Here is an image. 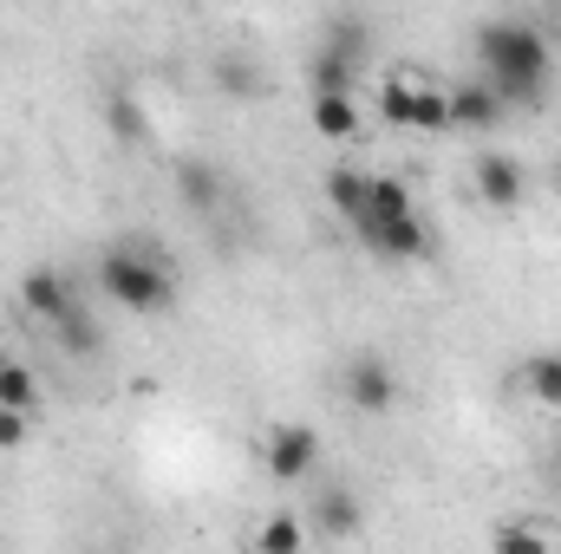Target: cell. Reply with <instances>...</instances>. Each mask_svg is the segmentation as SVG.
Wrapping results in <instances>:
<instances>
[{
  "label": "cell",
  "mask_w": 561,
  "mask_h": 554,
  "mask_svg": "<svg viewBox=\"0 0 561 554\" xmlns=\"http://www.w3.org/2000/svg\"><path fill=\"white\" fill-rule=\"evenodd\" d=\"M477 53H483V79L503 105H542L549 85H556V46L542 33V20H490L477 33Z\"/></svg>",
  "instance_id": "obj_1"
},
{
  "label": "cell",
  "mask_w": 561,
  "mask_h": 554,
  "mask_svg": "<svg viewBox=\"0 0 561 554\" xmlns=\"http://www.w3.org/2000/svg\"><path fill=\"white\" fill-rule=\"evenodd\" d=\"M99 287H105V300L125 307V313H163V307L176 300V275L163 268V255H157L150 242H112V249L99 255Z\"/></svg>",
  "instance_id": "obj_2"
},
{
  "label": "cell",
  "mask_w": 561,
  "mask_h": 554,
  "mask_svg": "<svg viewBox=\"0 0 561 554\" xmlns=\"http://www.w3.org/2000/svg\"><path fill=\"white\" fill-rule=\"evenodd\" d=\"M379 112L399 131H450V92H437L419 72H392L379 92Z\"/></svg>",
  "instance_id": "obj_3"
},
{
  "label": "cell",
  "mask_w": 561,
  "mask_h": 554,
  "mask_svg": "<svg viewBox=\"0 0 561 554\" xmlns=\"http://www.w3.org/2000/svg\"><path fill=\"white\" fill-rule=\"evenodd\" d=\"M340 392H346L353 412L386 417L399 405V372H392V359H379V353H353L346 372H340Z\"/></svg>",
  "instance_id": "obj_4"
},
{
  "label": "cell",
  "mask_w": 561,
  "mask_h": 554,
  "mask_svg": "<svg viewBox=\"0 0 561 554\" xmlns=\"http://www.w3.org/2000/svg\"><path fill=\"white\" fill-rule=\"evenodd\" d=\"M262 457H268V476H275V483H307V476L320 470L327 443H320V430H313V424H275Z\"/></svg>",
  "instance_id": "obj_5"
},
{
  "label": "cell",
  "mask_w": 561,
  "mask_h": 554,
  "mask_svg": "<svg viewBox=\"0 0 561 554\" xmlns=\"http://www.w3.org/2000/svg\"><path fill=\"white\" fill-rule=\"evenodd\" d=\"M477 196H483L490 209H523V196H529L523 163L503 157V150H483V157H477Z\"/></svg>",
  "instance_id": "obj_6"
},
{
  "label": "cell",
  "mask_w": 561,
  "mask_h": 554,
  "mask_svg": "<svg viewBox=\"0 0 561 554\" xmlns=\"http://www.w3.org/2000/svg\"><path fill=\"white\" fill-rule=\"evenodd\" d=\"M170 183H176V196H183V209H190V216H216V209H222V196H229L222 170H216V163H203V157H176Z\"/></svg>",
  "instance_id": "obj_7"
},
{
  "label": "cell",
  "mask_w": 561,
  "mask_h": 554,
  "mask_svg": "<svg viewBox=\"0 0 561 554\" xmlns=\"http://www.w3.org/2000/svg\"><path fill=\"white\" fill-rule=\"evenodd\" d=\"M313 529L333 535V542H346V535L366 529V503L353 496V483H320V496H313Z\"/></svg>",
  "instance_id": "obj_8"
},
{
  "label": "cell",
  "mask_w": 561,
  "mask_h": 554,
  "mask_svg": "<svg viewBox=\"0 0 561 554\" xmlns=\"http://www.w3.org/2000/svg\"><path fill=\"white\" fill-rule=\"evenodd\" d=\"M20 307H26L33 320L59 326V320L79 307V293H72V280H66V275H53V268H33V275L20 280Z\"/></svg>",
  "instance_id": "obj_9"
},
{
  "label": "cell",
  "mask_w": 561,
  "mask_h": 554,
  "mask_svg": "<svg viewBox=\"0 0 561 554\" xmlns=\"http://www.w3.org/2000/svg\"><path fill=\"white\" fill-rule=\"evenodd\" d=\"M450 125H463V131H496L503 125V99L490 92V79H463L450 92Z\"/></svg>",
  "instance_id": "obj_10"
},
{
  "label": "cell",
  "mask_w": 561,
  "mask_h": 554,
  "mask_svg": "<svg viewBox=\"0 0 561 554\" xmlns=\"http://www.w3.org/2000/svg\"><path fill=\"white\" fill-rule=\"evenodd\" d=\"M327 203H333V216L346 222V229H359L366 222V203H373V170H327Z\"/></svg>",
  "instance_id": "obj_11"
},
{
  "label": "cell",
  "mask_w": 561,
  "mask_h": 554,
  "mask_svg": "<svg viewBox=\"0 0 561 554\" xmlns=\"http://www.w3.org/2000/svg\"><path fill=\"white\" fill-rule=\"evenodd\" d=\"M366 242V255H379V262H419L424 249H431V235H424V222H386V229H366L359 235Z\"/></svg>",
  "instance_id": "obj_12"
},
{
  "label": "cell",
  "mask_w": 561,
  "mask_h": 554,
  "mask_svg": "<svg viewBox=\"0 0 561 554\" xmlns=\"http://www.w3.org/2000/svg\"><path fill=\"white\" fill-rule=\"evenodd\" d=\"M320 53H333V59L359 66V59L373 53V20H366V13H333V20L320 26Z\"/></svg>",
  "instance_id": "obj_13"
},
{
  "label": "cell",
  "mask_w": 561,
  "mask_h": 554,
  "mask_svg": "<svg viewBox=\"0 0 561 554\" xmlns=\"http://www.w3.org/2000/svg\"><path fill=\"white\" fill-rule=\"evenodd\" d=\"M419 209H412V189L399 183V176H386V170H373V203H366V222L353 229V235H366V229H386V222H412Z\"/></svg>",
  "instance_id": "obj_14"
},
{
  "label": "cell",
  "mask_w": 561,
  "mask_h": 554,
  "mask_svg": "<svg viewBox=\"0 0 561 554\" xmlns=\"http://www.w3.org/2000/svg\"><path fill=\"white\" fill-rule=\"evenodd\" d=\"M39 405H46V385H39V372L0 353V412H13V417H33Z\"/></svg>",
  "instance_id": "obj_15"
},
{
  "label": "cell",
  "mask_w": 561,
  "mask_h": 554,
  "mask_svg": "<svg viewBox=\"0 0 561 554\" xmlns=\"http://www.w3.org/2000/svg\"><path fill=\"white\" fill-rule=\"evenodd\" d=\"M523 385H529V399H536V405L561 412V346H549V353H529V359H523Z\"/></svg>",
  "instance_id": "obj_16"
},
{
  "label": "cell",
  "mask_w": 561,
  "mask_h": 554,
  "mask_svg": "<svg viewBox=\"0 0 561 554\" xmlns=\"http://www.w3.org/2000/svg\"><path fill=\"white\" fill-rule=\"evenodd\" d=\"M53 339H59V346H66L72 359H99V353H105V326H99V320H92L85 307H72V313H66V320L53 326Z\"/></svg>",
  "instance_id": "obj_17"
},
{
  "label": "cell",
  "mask_w": 561,
  "mask_h": 554,
  "mask_svg": "<svg viewBox=\"0 0 561 554\" xmlns=\"http://www.w3.org/2000/svg\"><path fill=\"white\" fill-rule=\"evenodd\" d=\"M313 131L327 143H346L359 131V105L353 99H313Z\"/></svg>",
  "instance_id": "obj_18"
},
{
  "label": "cell",
  "mask_w": 561,
  "mask_h": 554,
  "mask_svg": "<svg viewBox=\"0 0 561 554\" xmlns=\"http://www.w3.org/2000/svg\"><path fill=\"white\" fill-rule=\"evenodd\" d=\"M300 549H307V522H300V516H287V509L268 516V522H262V535H255V554H300Z\"/></svg>",
  "instance_id": "obj_19"
},
{
  "label": "cell",
  "mask_w": 561,
  "mask_h": 554,
  "mask_svg": "<svg viewBox=\"0 0 561 554\" xmlns=\"http://www.w3.org/2000/svg\"><path fill=\"white\" fill-rule=\"evenodd\" d=\"M216 85H222L229 99H255V92H262V72H255V59L222 53V59H216Z\"/></svg>",
  "instance_id": "obj_20"
},
{
  "label": "cell",
  "mask_w": 561,
  "mask_h": 554,
  "mask_svg": "<svg viewBox=\"0 0 561 554\" xmlns=\"http://www.w3.org/2000/svg\"><path fill=\"white\" fill-rule=\"evenodd\" d=\"M490 554H556V549H549V535H542V529H529V522H496Z\"/></svg>",
  "instance_id": "obj_21"
},
{
  "label": "cell",
  "mask_w": 561,
  "mask_h": 554,
  "mask_svg": "<svg viewBox=\"0 0 561 554\" xmlns=\"http://www.w3.org/2000/svg\"><path fill=\"white\" fill-rule=\"evenodd\" d=\"M105 118H112V138L144 143V112H138V99H131V92H118V99L105 105Z\"/></svg>",
  "instance_id": "obj_22"
},
{
  "label": "cell",
  "mask_w": 561,
  "mask_h": 554,
  "mask_svg": "<svg viewBox=\"0 0 561 554\" xmlns=\"http://www.w3.org/2000/svg\"><path fill=\"white\" fill-rule=\"evenodd\" d=\"M26 430H33V417L0 412V450H20V443H26Z\"/></svg>",
  "instance_id": "obj_23"
},
{
  "label": "cell",
  "mask_w": 561,
  "mask_h": 554,
  "mask_svg": "<svg viewBox=\"0 0 561 554\" xmlns=\"http://www.w3.org/2000/svg\"><path fill=\"white\" fill-rule=\"evenodd\" d=\"M549 183H556V189H561V157H556V170H549Z\"/></svg>",
  "instance_id": "obj_24"
}]
</instances>
